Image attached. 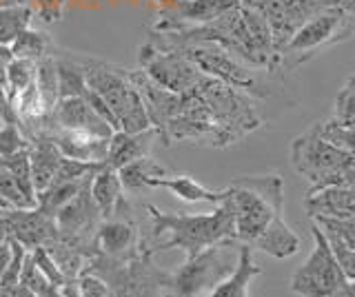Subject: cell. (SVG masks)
Listing matches in <instances>:
<instances>
[{"instance_id":"obj_1","label":"cell","mask_w":355,"mask_h":297,"mask_svg":"<svg viewBox=\"0 0 355 297\" xmlns=\"http://www.w3.org/2000/svg\"><path fill=\"white\" fill-rule=\"evenodd\" d=\"M149 217V228L140 233L138 251L144 255H155L160 251L180 249L187 258L198 255L209 246L222 244V242H236V222L233 211L222 200L216 204L214 213L187 215V213H164L158 206H144Z\"/></svg>"},{"instance_id":"obj_2","label":"cell","mask_w":355,"mask_h":297,"mask_svg":"<svg viewBox=\"0 0 355 297\" xmlns=\"http://www.w3.org/2000/svg\"><path fill=\"white\" fill-rule=\"evenodd\" d=\"M238 244H253L284 211V182L277 173L240 175L225 189Z\"/></svg>"},{"instance_id":"obj_3","label":"cell","mask_w":355,"mask_h":297,"mask_svg":"<svg viewBox=\"0 0 355 297\" xmlns=\"http://www.w3.org/2000/svg\"><path fill=\"white\" fill-rule=\"evenodd\" d=\"M85 64V82L105 100V105L116 116L120 131L127 134H140L151 129L147 109L142 105L140 91L129 78V69L116 67L96 58H80Z\"/></svg>"},{"instance_id":"obj_4","label":"cell","mask_w":355,"mask_h":297,"mask_svg":"<svg viewBox=\"0 0 355 297\" xmlns=\"http://www.w3.org/2000/svg\"><path fill=\"white\" fill-rule=\"evenodd\" d=\"M107 284V297H162L169 273L160 271L151 255L136 253L127 260H109L94 253L87 260L85 271Z\"/></svg>"},{"instance_id":"obj_5","label":"cell","mask_w":355,"mask_h":297,"mask_svg":"<svg viewBox=\"0 0 355 297\" xmlns=\"http://www.w3.org/2000/svg\"><path fill=\"white\" fill-rule=\"evenodd\" d=\"M193 91L202 98L207 107L211 109L216 120V149H225L240 142L244 136H249L251 131H255L262 120L255 114V109L251 100L244 91L236 89L227 82H222L218 78L205 75L200 80Z\"/></svg>"},{"instance_id":"obj_6","label":"cell","mask_w":355,"mask_h":297,"mask_svg":"<svg viewBox=\"0 0 355 297\" xmlns=\"http://www.w3.org/2000/svg\"><path fill=\"white\" fill-rule=\"evenodd\" d=\"M240 246L238 242H222V244L209 246L200 251L198 255L187 258L182 267L169 273L162 297H205L216 286L229 278L236 269L238 255H233L231 249Z\"/></svg>"},{"instance_id":"obj_7","label":"cell","mask_w":355,"mask_h":297,"mask_svg":"<svg viewBox=\"0 0 355 297\" xmlns=\"http://www.w3.org/2000/svg\"><path fill=\"white\" fill-rule=\"evenodd\" d=\"M351 153L333 147L320 136L318 123L297 136L291 145V162L293 169L311 182L309 191H318L327 184V180L336 173Z\"/></svg>"},{"instance_id":"obj_8","label":"cell","mask_w":355,"mask_h":297,"mask_svg":"<svg viewBox=\"0 0 355 297\" xmlns=\"http://www.w3.org/2000/svg\"><path fill=\"white\" fill-rule=\"evenodd\" d=\"M313 235V251L306 262L300 267L291 278V291L302 297H329L344 280L338 267V260L329 246V240L320 231L318 224L311 226Z\"/></svg>"},{"instance_id":"obj_9","label":"cell","mask_w":355,"mask_h":297,"mask_svg":"<svg viewBox=\"0 0 355 297\" xmlns=\"http://www.w3.org/2000/svg\"><path fill=\"white\" fill-rule=\"evenodd\" d=\"M169 49H180L205 75L218 78L244 93L266 96L258 78L249 71V67H244L236 56H231L225 47L216 45V42H187V45H178Z\"/></svg>"},{"instance_id":"obj_10","label":"cell","mask_w":355,"mask_h":297,"mask_svg":"<svg viewBox=\"0 0 355 297\" xmlns=\"http://www.w3.org/2000/svg\"><path fill=\"white\" fill-rule=\"evenodd\" d=\"M140 67L153 82L173 93H187L205 78L180 49H160L147 42L140 49Z\"/></svg>"},{"instance_id":"obj_11","label":"cell","mask_w":355,"mask_h":297,"mask_svg":"<svg viewBox=\"0 0 355 297\" xmlns=\"http://www.w3.org/2000/svg\"><path fill=\"white\" fill-rule=\"evenodd\" d=\"M89 184H92V178H89L83 184V189L55 213L53 222H55V231H58L60 240L69 242V244L85 251L87 255L92 258L96 253L94 237H96L100 222H103V217H100L92 191H89Z\"/></svg>"},{"instance_id":"obj_12","label":"cell","mask_w":355,"mask_h":297,"mask_svg":"<svg viewBox=\"0 0 355 297\" xmlns=\"http://www.w3.org/2000/svg\"><path fill=\"white\" fill-rule=\"evenodd\" d=\"M129 78L136 84V89L140 91L142 105L147 109L151 129L155 131V136L162 142L164 147H169V140H166V127H169L171 120L178 116L182 107V93H173L169 89H164L158 82H153L142 69L140 71H131L129 69Z\"/></svg>"},{"instance_id":"obj_13","label":"cell","mask_w":355,"mask_h":297,"mask_svg":"<svg viewBox=\"0 0 355 297\" xmlns=\"http://www.w3.org/2000/svg\"><path fill=\"white\" fill-rule=\"evenodd\" d=\"M240 7V0H171L160 9V23L155 31H178L184 27L207 25L222 14Z\"/></svg>"},{"instance_id":"obj_14","label":"cell","mask_w":355,"mask_h":297,"mask_svg":"<svg viewBox=\"0 0 355 297\" xmlns=\"http://www.w3.org/2000/svg\"><path fill=\"white\" fill-rule=\"evenodd\" d=\"M342 18H344L342 9L331 7V9H322V12H318L315 16L304 20V23L295 29V34L291 36V40H288V45L284 47L282 58L300 56V53H311V51L327 47V45H336L340 27H342Z\"/></svg>"},{"instance_id":"obj_15","label":"cell","mask_w":355,"mask_h":297,"mask_svg":"<svg viewBox=\"0 0 355 297\" xmlns=\"http://www.w3.org/2000/svg\"><path fill=\"white\" fill-rule=\"evenodd\" d=\"M49 120H51V125L58 129L80 131V134H89L100 140H109L116 134V131L111 129V125L105 123V120L94 111L92 105L85 100V96L83 98H60V100L55 102Z\"/></svg>"},{"instance_id":"obj_16","label":"cell","mask_w":355,"mask_h":297,"mask_svg":"<svg viewBox=\"0 0 355 297\" xmlns=\"http://www.w3.org/2000/svg\"><path fill=\"white\" fill-rule=\"evenodd\" d=\"M304 208L311 219H342L355 215V189H349V186H324V189L309 191L304 197Z\"/></svg>"},{"instance_id":"obj_17","label":"cell","mask_w":355,"mask_h":297,"mask_svg":"<svg viewBox=\"0 0 355 297\" xmlns=\"http://www.w3.org/2000/svg\"><path fill=\"white\" fill-rule=\"evenodd\" d=\"M158 138L153 129L140 131V134H127V131H116L109 138L107 147V158L103 162V167L107 169H122L125 164L138 160L142 156H149V149L153 145V140Z\"/></svg>"},{"instance_id":"obj_18","label":"cell","mask_w":355,"mask_h":297,"mask_svg":"<svg viewBox=\"0 0 355 297\" xmlns=\"http://www.w3.org/2000/svg\"><path fill=\"white\" fill-rule=\"evenodd\" d=\"M260 273L262 269L253 262V249L249 244H240L236 269L205 297H249V286Z\"/></svg>"},{"instance_id":"obj_19","label":"cell","mask_w":355,"mask_h":297,"mask_svg":"<svg viewBox=\"0 0 355 297\" xmlns=\"http://www.w3.org/2000/svg\"><path fill=\"white\" fill-rule=\"evenodd\" d=\"M60 149L47 138H33L29 140V169H31V182L36 193L44 191L51 184L55 171L62 162Z\"/></svg>"},{"instance_id":"obj_20","label":"cell","mask_w":355,"mask_h":297,"mask_svg":"<svg viewBox=\"0 0 355 297\" xmlns=\"http://www.w3.org/2000/svg\"><path fill=\"white\" fill-rule=\"evenodd\" d=\"M89 191H92V197H94V202H96L103 219L114 217L120 202L125 200V189H122V184H120L118 171L107 169L103 164H100L98 171L92 175Z\"/></svg>"},{"instance_id":"obj_21","label":"cell","mask_w":355,"mask_h":297,"mask_svg":"<svg viewBox=\"0 0 355 297\" xmlns=\"http://www.w3.org/2000/svg\"><path fill=\"white\" fill-rule=\"evenodd\" d=\"M151 189H166L175 197H180L182 202L196 204V202H209V204H220L225 200V189L222 191H211L205 184H200L191 175H162L151 182Z\"/></svg>"},{"instance_id":"obj_22","label":"cell","mask_w":355,"mask_h":297,"mask_svg":"<svg viewBox=\"0 0 355 297\" xmlns=\"http://www.w3.org/2000/svg\"><path fill=\"white\" fill-rule=\"evenodd\" d=\"M251 249L253 251L258 249V251L266 253V255H271L275 260H286L300 251V237L293 233L291 226H288L282 217V219H275V222L253 242Z\"/></svg>"},{"instance_id":"obj_23","label":"cell","mask_w":355,"mask_h":297,"mask_svg":"<svg viewBox=\"0 0 355 297\" xmlns=\"http://www.w3.org/2000/svg\"><path fill=\"white\" fill-rule=\"evenodd\" d=\"M162 175H166V169L158 160L149 156H142L118 169L120 184L127 193H140L144 189H151V182L155 178H162Z\"/></svg>"},{"instance_id":"obj_24","label":"cell","mask_w":355,"mask_h":297,"mask_svg":"<svg viewBox=\"0 0 355 297\" xmlns=\"http://www.w3.org/2000/svg\"><path fill=\"white\" fill-rule=\"evenodd\" d=\"M53 62H55V75H58V96L83 98L87 93L83 60L64 51V56H53Z\"/></svg>"},{"instance_id":"obj_25","label":"cell","mask_w":355,"mask_h":297,"mask_svg":"<svg viewBox=\"0 0 355 297\" xmlns=\"http://www.w3.org/2000/svg\"><path fill=\"white\" fill-rule=\"evenodd\" d=\"M9 49L14 58H27L38 62L44 56H51V38L40 29L27 27L25 31H20L18 38L9 45Z\"/></svg>"},{"instance_id":"obj_26","label":"cell","mask_w":355,"mask_h":297,"mask_svg":"<svg viewBox=\"0 0 355 297\" xmlns=\"http://www.w3.org/2000/svg\"><path fill=\"white\" fill-rule=\"evenodd\" d=\"M33 9L27 5H7L0 7V47H9L18 38L20 31L31 27Z\"/></svg>"},{"instance_id":"obj_27","label":"cell","mask_w":355,"mask_h":297,"mask_svg":"<svg viewBox=\"0 0 355 297\" xmlns=\"http://www.w3.org/2000/svg\"><path fill=\"white\" fill-rule=\"evenodd\" d=\"M36 89L40 93V100L47 109V116L51 118L55 102L60 100L58 96V75H55V62H53V53L51 56H44L42 60L36 62Z\"/></svg>"},{"instance_id":"obj_28","label":"cell","mask_w":355,"mask_h":297,"mask_svg":"<svg viewBox=\"0 0 355 297\" xmlns=\"http://www.w3.org/2000/svg\"><path fill=\"white\" fill-rule=\"evenodd\" d=\"M20 284L25 286V289H29L33 293V297H49V295L60 293V289H55V286L44 278V273L38 269V264L33 262L29 251H27L25 262H22V269H20Z\"/></svg>"},{"instance_id":"obj_29","label":"cell","mask_w":355,"mask_h":297,"mask_svg":"<svg viewBox=\"0 0 355 297\" xmlns=\"http://www.w3.org/2000/svg\"><path fill=\"white\" fill-rule=\"evenodd\" d=\"M36 82V62L27 58H14L7 67V91L11 100Z\"/></svg>"},{"instance_id":"obj_30","label":"cell","mask_w":355,"mask_h":297,"mask_svg":"<svg viewBox=\"0 0 355 297\" xmlns=\"http://www.w3.org/2000/svg\"><path fill=\"white\" fill-rule=\"evenodd\" d=\"M318 131L333 147L355 156V125L338 123L336 118H331V120H324V123H318Z\"/></svg>"},{"instance_id":"obj_31","label":"cell","mask_w":355,"mask_h":297,"mask_svg":"<svg viewBox=\"0 0 355 297\" xmlns=\"http://www.w3.org/2000/svg\"><path fill=\"white\" fill-rule=\"evenodd\" d=\"M313 224L320 226V231L327 237H336L342 244L355 249V215L342 217V219H329V217H315Z\"/></svg>"},{"instance_id":"obj_32","label":"cell","mask_w":355,"mask_h":297,"mask_svg":"<svg viewBox=\"0 0 355 297\" xmlns=\"http://www.w3.org/2000/svg\"><path fill=\"white\" fill-rule=\"evenodd\" d=\"M29 138L18 123H0V158L27 151Z\"/></svg>"},{"instance_id":"obj_33","label":"cell","mask_w":355,"mask_h":297,"mask_svg":"<svg viewBox=\"0 0 355 297\" xmlns=\"http://www.w3.org/2000/svg\"><path fill=\"white\" fill-rule=\"evenodd\" d=\"M333 118L338 123L355 125V75H351L340 89L336 98V114H333Z\"/></svg>"},{"instance_id":"obj_34","label":"cell","mask_w":355,"mask_h":297,"mask_svg":"<svg viewBox=\"0 0 355 297\" xmlns=\"http://www.w3.org/2000/svg\"><path fill=\"white\" fill-rule=\"evenodd\" d=\"M0 195L9 202L11 208H36L29 202V197L20 191L16 178L5 167H0Z\"/></svg>"},{"instance_id":"obj_35","label":"cell","mask_w":355,"mask_h":297,"mask_svg":"<svg viewBox=\"0 0 355 297\" xmlns=\"http://www.w3.org/2000/svg\"><path fill=\"white\" fill-rule=\"evenodd\" d=\"M31 253V258H33V262L38 264V269L44 273V278H47L55 289H62V286L69 282L64 278V273L58 269V264H55L53 260H51V255L47 251H44V246H36V249H31L29 251Z\"/></svg>"},{"instance_id":"obj_36","label":"cell","mask_w":355,"mask_h":297,"mask_svg":"<svg viewBox=\"0 0 355 297\" xmlns=\"http://www.w3.org/2000/svg\"><path fill=\"white\" fill-rule=\"evenodd\" d=\"M327 240H329V246L333 251V255H336V260H338V267L344 275V280L355 282V249L342 244V242L336 237H327Z\"/></svg>"},{"instance_id":"obj_37","label":"cell","mask_w":355,"mask_h":297,"mask_svg":"<svg viewBox=\"0 0 355 297\" xmlns=\"http://www.w3.org/2000/svg\"><path fill=\"white\" fill-rule=\"evenodd\" d=\"M33 5H36L33 14H38V18H42V23L53 25L60 20L67 0H33Z\"/></svg>"},{"instance_id":"obj_38","label":"cell","mask_w":355,"mask_h":297,"mask_svg":"<svg viewBox=\"0 0 355 297\" xmlns=\"http://www.w3.org/2000/svg\"><path fill=\"white\" fill-rule=\"evenodd\" d=\"M0 123H18L14 100H11L7 87L3 84H0Z\"/></svg>"},{"instance_id":"obj_39","label":"cell","mask_w":355,"mask_h":297,"mask_svg":"<svg viewBox=\"0 0 355 297\" xmlns=\"http://www.w3.org/2000/svg\"><path fill=\"white\" fill-rule=\"evenodd\" d=\"M0 297H33V293L18 282L9 286H0Z\"/></svg>"},{"instance_id":"obj_40","label":"cell","mask_w":355,"mask_h":297,"mask_svg":"<svg viewBox=\"0 0 355 297\" xmlns=\"http://www.w3.org/2000/svg\"><path fill=\"white\" fill-rule=\"evenodd\" d=\"M9 262H11V237H3L0 240V278L5 275Z\"/></svg>"},{"instance_id":"obj_41","label":"cell","mask_w":355,"mask_h":297,"mask_svg":"<svg viewBox=\"0 0 355 297\" xmlns=\"http://www.w3.org/2000/svg\"><path fill=\"white\" fill-rule=\"evenodd\" d=\"M14 60V56H11V49L9 47H0V84L7 87V67L9 62Z\"/></svg>"},{"instance_id":"obj_42","label":"cell","mask_w":355,"mask_h":297,"mask_svg":"<svg viewBox=\"0 0 355 297\" xmlns=\"http://www.w3.org/2000/svg\"><path fill=\"white\" fill-rule=\"evenodd\" d=\"M329 297H355V282H342Z\"/></svg>"},{"instance_id":"obj_43","label":"cell","mask_w":355,"mask_h":297,"mask_svg":"<svg viewBox=\"0 0 355 297\" xmlns=\"http://www.w3.org/2000/svg\"><path fill=\"white\" fill-rule=\"evenodd\" d=\"M60 293H62V297H80V293H78V280L67 282L60 289Z\"/></svg>"},{"instance_id":"obj_44","label":"cell","mask_w":355,"mask_h":297,"mask_svg":"<svg viewBox=\"0 0 355 297\" xmlns=\"http://www.w3.org/2000/svg\"><path fill=\"white\" fill-rule=\"evenodd\" d=\"M342 12L349 16V20L355 25V0H347V3H344V7H342Z\"/></svg>"},{"instance_id":"obj_45","label":"cell","mask_w":355,"mask_h":297,"mask_svg":"<svg viewBox=\"0 0 355 297\" xmlns=\"http://www.w3.org/2000/svg\"><path fill=\"white\" fill-rule=\"evenodd\" d=\"M9 208H11V206H9V202L5 200L3 195H0V211H9Z\"/></svg>"},{"instance_id":"obj_46","label":"cell","mask_w":355,"mask_h":297,"mask_svg":"<svg viewBox=\"0 0 355 297\" xmlns=\"http://www.w3.org/2000/svg\"><path fill=\"white\" fill-rule=\"evenodd\" d=\"M49 297H62V293H58V295H49Z\"/></svg>"}]
</instances>
